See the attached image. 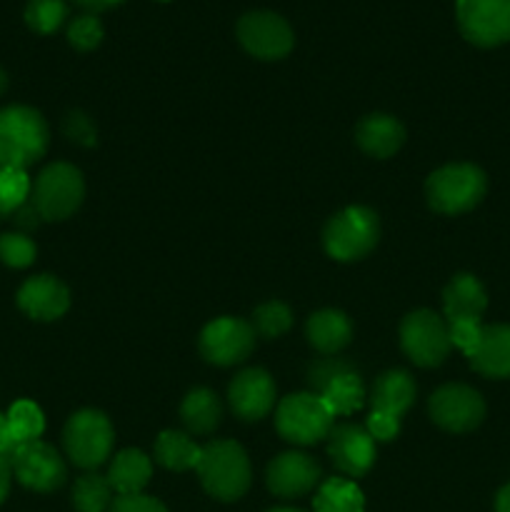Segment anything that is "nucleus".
Segmentation results:
<instances>
[{
	"label": "nucleus",
	"mask_w": 510,
	"mask_h": 512,
	"mask_svg": "<svg viewBox=\"0 0 510 512\" xmlns=\"http://www.w3.org/2000/svg\"><path fill=\"white\" fill-rule=\"evenodd\" d=\"M48 123L28 105L0 110V168L28 170L48 150Z\"/></svg>",
	"instance_id": "obj_1"
},
{
	"label": "nucleus",
	"mask_w": 510,
	"mask_h": 512,
	"mask_svg": "<svg viewBox=\"0 0 510 512\" xmlns=\"http://www.w3.org/2000/svg\"><path fill=\"white\" fill-rule=\"evenodd\" d=\"M195 470H198L205 493L223 503L243 498L250 488V478H253L248 453L233 440H213V443L203 445L200 463Z\"/></svg>",
	"instance_id": "obj_2"
},
{
	"label": "nucleus",
	"mask_w": 510,
	"mask_h": 512,
	"mask_svg": "<svg viewBox=\"0 0 510 512\" xmlns=\"http://www.w3.org/2000/svg\"><path fill=\"white\" fill-rule=\"evenodd\" d=\"M485 190H488L485 173L473 163L443 165L430 173L425 183L428 205L443 215L468 213L485 198Z\"/></svg>",
	"instance_id": "obj_3"
},
{
	"label": "nucleus",
	"mask_w": 510,
	"mask_h": 512,
	"mask_svg": "<svg viewBox=\"0 0 510 512\" xmlns=\"http://www.w3.org/2000/svg\"><path fill=\"white\" fill-rule=\"evenodd\" d=\"M380 223L378 215L365 205H350L325 223L323 245L325 253L340 263H353L365 258L378 245Z\"/></svg>",
	"instance_id": "obj_4"
},
{
	"label": "nucleus",
	"mask_w": 510,
	"mask_h": 512,
	"mask_svg": "<svg viewBox=\"0 0 510 512\" xmlns=\"http://www.w3.org/2000/svg\"><path fill=\"white\" fill-rule=\"evenodd\" d=\"M115 430L100 410H80L70 415L63 430V445L70 463L83 470H98L113 455Z\"/></svg>",
	"instance_id": "obj_5"
},
{
	"label": "nucleus",
	"mask_w": 510,
	"mask_h": 512,
	"mask_svg": "<svg viewBox=\"0 0 510 512\" xmlns=\"http://www.w3.org/2000/svg\"><path fill=\"white\" fill-rule=\"evenodd\" d=\"M333 420L335 415L315 393L288 395L275 410V430L293 445H315L325 440L333 430Z\"/></svg>",
	"instance_id": "obj_6"
},
{
	"label": "nucleus",
	"mask_w": 510,
	"mask_h": 512,
	"mask_svg": "<svg viewBox=\"0 0 510 512\" xmlns=\"http://www.w3.org/2000/svg\"><path fill=\"white\" fill-rule=\"evenodd\" d=\"M85 198L83 175L70 163H53L35 178L30 203L48 223L70 218Z\"/></svg>",
	"instance_id": "obj_7"
},
{
	"label": "nucleus",
	"mask_w": 510,
	"mask_h": 512,
	"mask_svg": "<svg viewBox=\"0 0 510 512\" xmlns=\"http://www.w3.org/2000/svg\"><path fill=\"white\" fill-rule=\"evenodd\" d=\"M400 345L403 353L420 368H438L450 355L448 320L433 310H413L400 323Z\"/></svg>",
	"instance_id": "obj_8"
},
{
	"label": "nucleus",
	"mask_w": 510,
	"mask_h": 512,
	"mask_svg": "<svg viewBox=\"0 0 510 512\" xmlns=\"http://www.w3.org/2000/svg\"><path fill=\"white\" fill-rule=\"evenodd\" d=\"M10 468H13L15 480L35 493H53L68 478V468L60 453L43 440L15 445L10 453Z\"/></svg>",
	"instance_id": "obj_9"
},
{
	"label": "nucleus",
	"mask_w": 510,
	"mask_h": 512,
	"mask_svg": "<svg viewBox=\"0 0 510 512\" xmlns=\"http://www.w3.org/2000/svg\"><path fill=\"white\" fill-rule=\"evenodd\" d=\"M455 15L463 38L478 48L510 40V0H458Z\"/></svg>",
	"instance_id": "obj_10"
},
{
	"label": "nucleus",
	"mask_w": 510,
	"mask_h": 512,
	"mask_svg": "<svg viewBox=\"0 0 510 512\" xmlns=\"http://www.w3.org/2000/svg\"><path fill=\"white\" fill-rule=\"evenodd\" d=\"M255 328L253 323L240 318H218L208 323L200 333L198 348L200 355L208 360L210 365H238L253 353L255 348Z\"/></svg>",
	"instance_id": "obj_11"
},
{
	"label": "nucleus",
	"mask_w": 510,
	"mask_h": 512,
	"mask_svg": "<svg viewBox=\"0 0 510 512\" xmlns=\"http://www.w3.org/2000/svg\"><path fill=\"white\" fill-rule=\"evenodd\" d=\"M430 418L448 433H468L475 430L485 418V403L478 390L468 385L450 383L430 395Z\"/></svg>",
	"instance_id": "obj_12"
},
{
	"label": "nucleus",
	"mask_w": 510,
	"mask_h": 512,
	"mask_svg": "<svg viewBox=\"0 0 510 512\" xmlns=\"http://www.w3.org/2000/svg\"><path fill=\"white\" fill-rule=\"evenodd\" d=\"M238 40L250 55L260 60H280L293 50V30L280 15L255 10L238 20Z\"/></svg>",
	"instance_id": "obj_13"
},
{
	"label": "nucleus",
	"mask_w": 510,
	"mask_h": 512,
	"mask_svg": "<svg viewBox=\"0 0 510 512\" xmlns=\"http://www.w3.org/2000/svg\"><path fill=\"white\" fill-rule=\"evenodd\" d=\"M328 455L348 478H363L375 463V440L360 425L340 423L328 433Z\"/></svg>",
	"instance_id": "obj_14"
},
{
	"label": "nucleus",
	"mask_w": 510,
	"mask_h": 512,
	"mask_svg": "<svg viewBox=\"0 0 510 512\" xmlns=\"http://www.w3.org/2000/svg\"><path fill=\"white\" fill-rule=\"evenodd\" d=\"M228 403L230 410L245 423L263 420L275 408V380L263 368L243 370L230 383Z\"/></svg>",
	"instance_id": "obj_15"
},
{
	"label": "nucleus",
	"mask_w": 510,
	"mask_h": 512,
	"mask_svg": "<svg viewBox=\"0 0 510 512\" xmlns=\"http://www.w3.org/2000/svg\"><path fill=\"white\" fill-rule=\"evenodd\" d=\"M265 483H268L270 493L278 498H300L320 483V465L308 453L290 450V453L278 455L268 465Z\"/></svg>",
	"instance_id": "obj_16"
},
{
	"label": "nucleus",
	"mask_w": 510,
	"mask_h": 512,
	"mask_svg": "<svg viewBox=\"0 0 510 512\" xmlns=\"http://www.w3.org/2000/svg\"><path fill=\"white\" fill-rule=\"evenodd\" d=\"M18 308L28 318L50 323L68 313L70 293L55 275H35L20 285Z\"/></svg>",
	"instance_id": "obj_17"
},
{
	"label": "nucleus",
	"mask_w": 510,
	"mask_h": 512,
	"mask_svg": "<svg viewBox=\"0 0 510 512\" xmlns=\"http://www.w3.org/2000/svg\"><path fill=\"white\" fill-rule=\"evenodd\" d=\"M415 380L410 378V373L405 370H388V373L380 375L373 383V393H370V405L373 410L370 413L388 415V418L400 420L410 410V405L415 403Z\"/></svg>",
	"instance_id": "obj_18"
},
{
	"label": "nucleus",
	"mask_w": 510,
	"mask_h": 512,
	"mask_svg": "<svg viewBox=\"0 0 510 512\" xmlns=\"http://www.w3.org/2000/svg\"><path fill=\"white\" fill-rule=\"evenodd\" d=\"M468 360L485 378H510V325H485L478 350Z\"/></svg>",
	"instance_id": "obj_19"
},
{
	"label": "nucleus",
	"mask_w": 510,
	"mask_h": 512,
	"mask_svg": "<svg viewBox=\"0 0 510 512\" xmlns=\"http://www.w3.org/2000/svg\"><path fill=\"white\" fill-rule=\"evenodd\" d=\"M445 320H480L488 308V295L480 280L470 273H460L443 290Z\"/></svg>",
	"instance_id": "obj_20"
},
{
	"label": "nucleus",
	"mask_w": 510,
	"mask_h": 512,
	"mask_svg": "<svg viewBox=\"0 0 510 512\" xmlns=\"http://www.w3.org/2000/svg\"><path fill=\"white\" fill-rule=\"evenodd\" d=\"M355 140L373 158H390L405 143V128L393 115H368L355 128Z\"/></svg>",
	"instance_id": "obj_21"
},
{
	"label": "nucleus",
	"mask_w": 510,
	"mask_h": 512,
	"mask_svg": "<svg viewBox=\"0 0 510 512\" xmlns=\"http://www.w3.org/2000/svg\"><path fill=\"white\" fill-rule=\"evenodd\" d=\"M305 333H308V343L318 353L335 355L353 340V323L340 310H320L308 318Z\"/></svg>",
	"instance_id": "obj_22"
},
{
	"label": "nucleus",
	"mask_w": 510,
	"mask_h": 512,
	"mask_svg": "<svg viewBox=\"0 0 510 512\" xmlns=\"http://www.w3.org/2000/svg\"><path fill=\"white\" fill-rule=\"evenodd\" d=\"M150 475H153V463L148 455L143 450L130 448L115 455L105 478H108L113 493L135 495L143 493L145 485L150 483Z\"/></svg>",
	"instance_id": "obj_23"
},
{
	"label": "nucleus",
	"mask_w": 510,
	"mask_h": 512,
	"mask_svg": "<svg viewBox=\"0 0 510 512\" xmlns=\"http://www.w3.org/2000/svg\"><path fill=\"white\" fill-rule=\"evenodd\" d=\"M180 420L188 428V433L208 435L223 420V405L213 390L195 388L185 395L183 405H180Z\"/></svg>",
	"instance_id": "obj_24"
},
{
	"label": "nucleus",
	"mask_w": 510,
	"mask_h": 512,
	"mask_svg": "<svg viewBox=\"0 0 510 512\" xmlns=\"http://www.w3.org/2000/svg\"><path fill=\"white\" fill-rule=\"evenodd\" d=\"M200 453H203V448L195 445L185 433H178V430H165L155 440V460L165 470H173V473L198 468Z\"/></svg>",
	"instance_id": "obj_25"
},
{
	"label": "nucleus",
	"mask_w": 510,
	"mask_h": 512,
	"mask_svg": "<svg viewBox=\"0 0 510 512\" xmlns=\"http://www.w3.org/2000/svg\"><path fill=\"white\" fill-rule=\"evenodd\" d=\"M315 512H365V498L348 478H328L313 498Z\"/></svg>",
	"instance_id": "obj_26"
},
{
	"label": "nucleus",
	"mask_w": 510,
	"mask_h": 512,
	"mask_svg": "<svg viewBox=\"0 0 510 512\" xmlns=\"http://www.w3.org/2000/svg\"><path fill=\"white\" fill-rule=\"evenodd\" d=\"M323 403L333 415H350L365 405V388L360 380L358 370H348V373L338 375L328 388L320 393Z\"/></svg>",
	"instance_id": "obj_27"
},
{
	"label": "nucleus",
	"mask_w": 510,
	"mask_h": 512,
	"mask_svg": "<svg viewBox=\"0 0 510 512\" xmlns=\"http://www.w3.org/2000/svg\"><path fill=\"white\" fill-rule=\"evenodd\" d=\"M70 500L78 512H108L113 503V488L105 475L85 473L83 478L75 480Z\"/></svg>",
	"instance_id": "obj_28"
},
{
	"label": "nucleus",
	"mask_w": 510,
	"mask_h": 512,
	"mask_svg": "<svg viewBox=\"0 0 510 512\" xmlns=\"http://www.w3.org/2000/svg\"><path fill=\"white\" fill-rule=\"evenodd\" d=\"M8 428L10 435H13V443H30V440H40L45 430V418H43V410L38 408L35 403L30 400H18V403L10 405L8 410Z\"/></svg>",
	"instance_id": "obj_29"
},
{
	"label": "nucleus",
	"mask_w": 510,
	"mask_h": 512,
	"mask_svg": "<svg viewBox=\"0 0 510 512\" xmlns=\"http://www.w3.org/2000/svg\"><path fill=\"white\" fill-rule=\"evenodd\" d=\"M28 173L18 168H0V218H10L30 200Z\"/></svg>",
	"instance_id": "obj_30"
},
{
	"label": "nucleus",
	"mask_w": 510,
	"mask_h": 512,
	"mask_svg": "<svg viewBox=\"0 0 510 512\" xmlns=\"http://www.w3.org/2000/svg\"><path fill=\"white\" fill-rule=\"evenodd\" d=\"M68 18V5L63 0H28L25 5V23L40 35H50Z\"/></svg>",
	"instance_id": "obj_31"
},
{
	"label": "nucleus",
	"mask_w": 510,
	"mask_h": 512,
	"mask_svg": "<svg viewBox=\"0 0 510 512\" xmlns=\"http://www.w3.org/2000/svg\"><path fill=\"white\" fill-rule=\"evenodd\" d=\"M290 325H293V313L285 303L280 300H270V303L260 305L253 313V328L260 338L273 340L280 338L283 333H288Z\"/></svg>",
	"instance_id": "obj_32"
},
{
	"label": "nucleus",
	"mask_w": 510,
	"mask_h": 512,
	"mask_svg": "<svg viewBox=\"0 0 510 512\" xmlns=\"http://www.w3.org/2000/svg\"><path fill=\"white\" fill-rule=\"evenodd\" d=\"M35 255H38V248L25 233L0 235V260L8 268H28L35 263Z\"/></svg>",
	"instance_id": "obj_33"
},
{
	"label": "nucleus",
	"mask_w": 510,
	"mask_h": 512,
	"mask_svg": "<svg viewBox=\"0 0 510 512\" xmlns=\"http://www.w3.org/2000/svg\"><path fill=\"white\" fill-rule=\"evenodd\" d=\"M100 40H103V23H100L95 15L85 13V15H78L75 20H70L68 43L73 45L75 50H83V53H88V50L98 48Z\"/></svg>",
	"instance_id": "obj_34"
},
{
	"label": "nucleus",
	"mask_w": 510,
	"mask_h": 512,
	"mask_svg": "<svg viewBox=\"0 0 510 512\" xmlns=\"http://www.w3.org/2000/svg\"><path fill=\"white\" fill-rule=\"evenodd\" d=\"M348 370H355L353 363L343 358H323V360H315L313 365L308 368V388L310 393L320 395L330 383H333L338 375L348 373Z\"/></svg>",
	"instance_id": "obj_35"
},
{
	"label": "nucleus",
	"mask_w": 510,
	"mask_h": 512,
	"mask_svg": "<svg viewBox=\"0 0 510 512\" xmlns=\"http://www.w3.org/2000/svg\"><path fill=\"white\" fill-rule=\"evenodd\" d=\"M448 333L450 343L463 350L465 358H470L480 345L483 325H480V320H453V323H448Z\"/></svg>",
	"instance_id": "obj_36"
},
{
	"label": "nucleus",
	"mask_w": 510,
	"mask_h": 512,
	"mask_svg": "<svg viewBox=\"0 0 510 512\" xmlns=\"http://www.w3.org/2000/svg\"><path fill=\"white\" fill-rule=\"evenodd\" d=\"M65 135H68L73 143L85 145V148H93L98 143V133H95V125L90 123V118L80 110H73V113L65 115V123H63Z\"/></svg>",
	"instance_id": "obj_37"
},
{
	"label": "nucleus",
	"mask_w": 510,
	"mask_h": 512,
	"mask_svg": "<svg viewBox=\"0 0 510 512\" xmlns=\"http://www.w3.org/2000/svg\"><path fill=\"white\" fill-rule=\"evenodd\" d=\"M108 512H168L160 500L150 498V495L135 493V495H118L110 503Z\"/></svg>",
	"instance_id": "obj_38"
},
{
	"label": "nucleus",
	"mask_w": 510,
	"mask_h": 512,
	"mask_svg": "<svg viewBox=\"0 0 510 512\" xmlns=\"http://www.w3.org/2000/svg\"><path fill=\"white\" fill-rule=\"evenodd\" d=\"M365 430H368L370 438H373L375 443H390V440L398 438L400 420L388 418V415L380 413H370L368 420H365Z\"/></svg>",
	"instance_id": "obj_39"
},
{
	"label": "nucleus",
	"mask_w": 510,
	"mask_h": 512,
	"mask_svg": "<svg viewBox=\"0 0 510 512\" xmlns=\"http://www.w3.org/2000/svg\"><path fill=\"white\" fill-rule=\"evenodd\" d=\"M13 220H15V225H18L20 230L30 233V230L38 228L40 220H43V218H40V213H38V210H35V205L28 200V203H25L23 208H20L18 213L13 215Z\"/></svg>",
	"instance_id": "obj_40"
},
{
	"label": "nucleus",
	"mask_w": 510,
	"mask_h": 512,
	"mask_svg": "<svg viewBox=\"0 0 510 512\" xmlns=\"http://www.w3.org/2000/svg\"><path fill=\"white\" fill-rule=\"evenodd\" d=\"M10 480H13V468H10V460L5 458V455H0V503L8 498Z\"/></svg>",
	"instance_id": "obj_41"
},
{
	"label": "nucleus",
	"mask_w": 510,
	"mask_h": 512,
	"mask_svg": "<svg viewBox=\"0 0 510 512\" xmlns=\"http://www.w3.org/2000/svg\"><path fill=\"white\" fill-rule=\"evenodd\" d=\"M15 450V443H13V435H10V428H8V418L5 415H0V455H5V458L10 460V453Z\"/></svg>",
	"instance_id": "obj_42"
},
{
	"label": "nucleus",
	"mask_w": 510,
	"mask_h": 512,
	"mask_svg": "<svg viewBox=\"0 0 510 512\" xmlns=\"http://www.w3.org/2000/svg\"><path fill=\"white\" fill-rule=\"evenodd\" d=\"M73 3L80 5V8L88 10V13L93 15V13H100V10L115 8V5H120L123 0H73Z\"/></svg>",
	"instance_id": "obj_43"
},
{
	"label": "nucleus",
	"mask_w": 510,
	"mask_h": 512,
	"mask_svg": "<svg viewBox=\"0 0 510 512\" xmlns=\"http://www.w3.org/2000/svg\"><path fill=\"white\" fill-rule=\"evenodd\" d=\"M495 512H510V485L500 488L498 498H495Z\"/></svg>",
	"instance_id": "obj_44"
},
{
	"label": "nucleus",
	"mask_w": 510,
	"mask_h": 512,
	"mask_svg": "<svg viewBox=\"0 0 510 512\" xmlns=\"http://www.w3.org/2000/svg\"><path fill=\"white\" fill-rule=\"evenodd\" d=\"M5 88H8V75H5V70H0V95L5 93Z\"/></svg>",
	"instance_id": "obj_45"
},
{
	"label": "nucleus",
	"mask_w": 510,
	"mask_h": 512,
	"mask_svg": "<svg viewBox=\"0 0 510 512\" xmlns=\"http://www.w3.org/2000/svg\"><path fill=\"white\" fill-rule=\"evenodd\" d=\"M268 512H303V510H295V508H275V510H268Z\"/></svg>",
	"instance_id": "obj_46"
},
{
	"label": "nucleus",
	"mask_w": 510,
	"mask_h": 512,
	"mask_svg": "<svg viewBox=\"0 0 510 512\" xmlns=\"http://www.w3.org/2000/svg\"><path fill=\"white\" fill-rule=\"evenodd\" d=\"M163 3H165V0H163Z\"/></svg>",
	"instance_id": "obj_47"
}]
</instances>
